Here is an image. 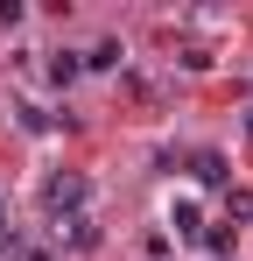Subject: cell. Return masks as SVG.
Segmentation results:
<instances>
[{
  "instance_id": "277c9868",
  "label": "cell",
  "mask_w": 253,
  "mask_h": 261,
  "mask_svg": "<svg viewBox=\"0 0 253 261\" xmlns=\"http://www.w3.org/2000/svg\"><path fill=\"white\" fill-rule=\"evenodd\" d=\"M0 29H21V0H0Z\"/></svg>"
},
{
  "instance_id": "5b68a950",
  "label": "cell",
  "mask_w": 253,
  "mask_h": 261,
  "mask_svg": "<svg viewBox=\"0 0 253 261\" xmlns=\"http://www.w3.org/2000/svg\"><path fill=\"white\" fill-rule=\"evenodd\" d=\"M232 219H253V191H232Z\"/></svg>"
},
{
  "instance_id": "52a82bcc",
  "label": "cell",
  "mask_w": 253,
  "mask_h": 261,
  "mask_svg": "<svg viewBox=\"0 0 253 261\" xmlns=\"http://www.w3.org/2000/svg\"><path fill=\"white\" fill-rule=\"evenodd\" d=\"M246 127H253V113H246Z\"/></svg>"
},
{
  "instance_id": "3957f363",
  "label": "cell",
  "mask_w": 253,
  "mask_h": 261,
  "mask_svg": "<svg viewBox=\"0 0 253 261\" xmlns=\"http://www.w3.org/2000/svg\"><path fill=\"white\" fill-rule=\"evenodd\" d=\"M64 226H71V247H99V226H91L84 212H78V219H64Z\"/></svg>"
},
{
  "instance_id": "7a4b0ae2",
  "label": "cell",
  "mask_w": 253,
  "mask_h": 261,
  "mask_svg": "<svg viewBox=\"0 0 253 261\" xmlns=\"http://www.w3.org/2000/svg\"><path fill=\"white\" fill-rule=\"evenodd\" d=\"M232 240H239V226H232V219H225V226H211V233H204V247H211V254H218V261L232 254Z\"/></svg>"
},
{
  "instance_id": "6da1fadb",
  "label": "cell",
  "mask_w": 253,
  "mask_h": 261,
  "mask_svg": "<svg viewBox=\"0 0 253 261\" xmlns=\"http://www.w3.org/2000/svg\"><path fill=\"white\" fill-rule=\"evenodd\" d=\"M42 205H49V212H71V219H78V205H84V176H78V170L49 176V184H42Z\"/></svg>"
},
{
  "instance_id": "8992f818",
  "label": "cell",
  "mask_w": 253,
  "mask_h": 261,
  "mask_svg": "<svg viewBox=\"0 0 253 261\" xmlns=\"http://www.w3.org/2000/svg\"><path fill=\"white\" fill-rule=\"evenodd\" d=\"M28 261H56V254H28Z\"/></svg>"
}]
</instances>
